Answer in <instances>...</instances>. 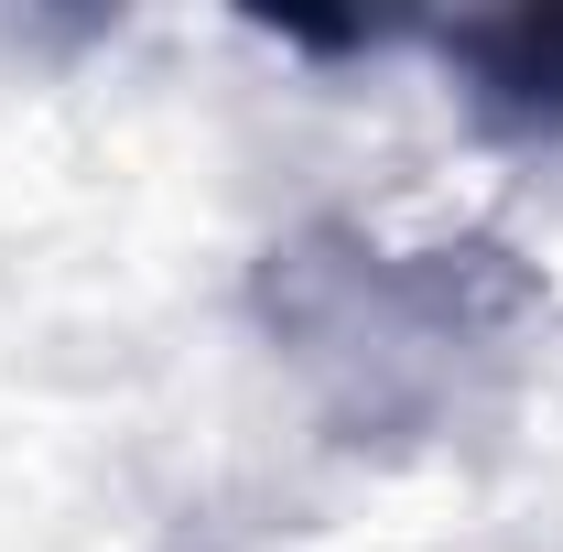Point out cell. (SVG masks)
<instances>
[{
	"label": "cell",
	"instance_id": "obj_1",
	"mask_svg": "<svg viewBox=\"0 0 563 552\" xmlns=\"http://www.w3.org/2000/svg\"><path fill=\"white\" fill-rule=\"evenodd\" d=\"M455 98L498 141H563V11H466L433 33Z\"/></svg>",
	"mask_w": 563,
	"mask_h": 552
}]
</instances>
